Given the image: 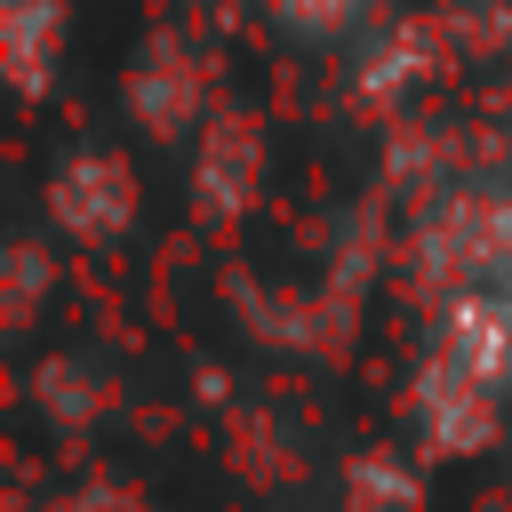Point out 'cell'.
I'll list each match as a JSON object with an SVG mask.
<instances>
[{
	"instance_id": "5b68a950",
	"label": "cell",
	"mask_w": 512,
	"mask_h": 512,
	"mask_svg": "<svg viewBox=\"0 0 512 512\" xmlns=\"http://www.w3.org/2000/svg\"><path fill=\"white\" fill-rule=\"evenodd\" d=\"M72 512H144V504H136V496H112V488H96V496H80Z\"/></svg>"
},
{
	"instance_id": "7a4b0ae2",
	"label": "cell",
	"mask_w": 512,
	"mask_h": 512,
	"mask_svg": "<svg viewBox=\"0 0 512 512\" xmlns=\"http://www.w3.org/2000/svg\"><path fill=\"white\" fill-rule=\"evenodd\" d=\"M192 96H200V72H192V56H176V48H152L144 72L128 80V104H136L152 128H184V120H192Z\"/></svg>"
},
{
	"instance_id": "6da1fadb",
	"label": "cell",
	"mask_w": 512,
	"mask_h": 512,
	"mask_svg": "<svg viewBox=\"0 0 512 512\" xmlns=\"http://www.w3.org/2000/svg\"><path fill=\"white\" fill-rule=\"evenodd\" d=\"M48 208L72 240H112L128 216H136V176L112 160V152H72L48 184Z\"/></svg>"
},
{
	"instance_id": "3957f363",
	"label": "cell",
	"mask_w": 512,
	"mask_h": 512,
	"mask_svg": "<svg viewBox=\"0 0 512 512\" xmlns=\"http://www.w3.org/2000/svg\"><path fill=\"white\" fill-rule=\"evenodd\" d=\"M56 32H64V16H56L48 0H16V8H8V56H16V88H24V96L40 88Z\"/></svg>"
},
{
	"instance_id": "277c9868",
	"label": "cell",
	"mask_w": 512,
	"mask_h": 512,
	"mask_svg": "<svg viewBox=\"0 0 512 512\" xmlns=\"http://www.w3.org/2000/svg\"><path fill=\"white\" fill-rule=\"evenodd\" d=\"M280 24H296V32H336V24H352L368 0H264Z\"/></svg>"
}]
</instances>
